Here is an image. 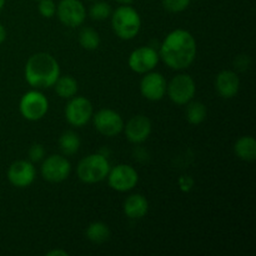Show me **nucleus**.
I'll use <instances>...</instances> for the list:
<instances>
[{
    "mask_svg": "<svg viewBox=\"0 0 256 256\" xmlns=\"http://www.w3.org/2000/svg\"><path fill=\"white\" fill-rule=\"evenodd\" d=\"M198 54V44L194 35L185 29L170 32L160 45L159 56L172 70L188 69Z\"/></svg>",
    "mask_w": 256,
    "mask_h": 256,
    "instance_id": "f257e3e1",
    "label": "nucleus"
},
{
    "mask_svg": "<svg viewBox=\"0 0 256 256\" xmlns=\"http://www.w3.org/2000/svg\"><path fill=\"white\" fill-rule=\"evenodd\" d=\"M60 74L59 62L49 52L32 54L25 64V82L32 89H49L54 86Z\"/></svg>",
    "mask_w": 256,
    "mask_h": 256,
    "instance_id": "f03ea898",
    "label": "nucleus"
},
{
    "mask_svg": "<svg viewBox=\"0 0 256 256\" xmlns=\"http://www.w3.org/2000/svg\"><path fill=\"white\" fill-rule=\"evenodd\" d=\"M112 28L114 34L122 40H132L142 29V16L132 5H120L112 10Z\"/></svg>",
    "mask_w": 256,
    "mask_h": 256,
    "instance_id": "7ed1b4c3",
    "label": "nucleus"
},
{
    "mask_svg": "<svg viewBox=\"0 0 256 256\" xmlns=\"http://www.w3.org/2000/svg\"><path fill=\"white\" fill-rule=\"evenodd\" d=\"M112 168L109 159L102 152H94L82 158L76 166V175L84 184H96L106 179Z\"/></svg>",
    "mask_w": 256,
    "mask_h": 256,
    "instance_id": "20e7f679",
    "label": "nucleus"
},
{
    "mask_svg": "<svg viewBox=\"0 0 256 256\" xmlns=\"http://www.w3.org/2000/svg\"><path fill=\"white\" fill-rule=\"evenodd\" d=\"M19 112L29 122L42 120L49 112V100L39 89L29 90L20 98Z\"/></svg>",
    "mask_w": 256,
    "mask_h": 256,
    "instance_id": "39448f33",
    "label": "nucleus"
},
{
    "mask_svg": "<svg viewBox=\"0 0 256 256\" xmlns=\"http://www.w3.org/2000/svg\"><path fill=\"white\" fill-rule=\"evenodd\" d=\"M196 94L195 80L188 74H179L166 85V95L175 105H186Z\"/></svg>",
    "mask_w": 256,
    "mask_h": 256,
    "instance_id": "423d86ee",
    "label": "nucleus"
},
{
    "mask_svg": "<svg viewBox=\"0 0 256 256\" xmlns=\"http://www.w3.org/2000/svg\"><path fill=\"white\" fill-rule=\"evenodd\" d=\"M108 184L112 190L119 192H126L134 189L139 182V174L132 165L118 164L110 168L106 176Z\"/></svg>",
    "mask_w": 256,
    "mask_h": 256,
    "instance_id": "0eeeda50",
    "label": "nucleus"
},
{
    "mask_svg": "<svg viewBox=\"0 0 256 256\" xmlns=\"http://www.w3.org/2000/svg\"><path fill=\"white\" fill-rule=\"evenodd\" d=\"M40 172L44 180L58 184L69 178L72 172V164L65 155L52 154L42 159Z\"/></svg>",
    "mask_w": 256,
    "mask_h": 256,
    "instance_id": "6e6552de",
    "label": "nucleus"
},
{
    "mask_svg": "<svg viewBox=\"0 0 256 256\" xmlns=\"http://www.w3.org/2000/svg\"><path fill=\"white\" fill-rule=\"evenodd\" d=\"M92 124L98 132L108 138L118 136L124 130V120L115 110L105 108L92 114Z\"/></svg>",
    "mask_w": 256,
    "mask_h": 256,
    "instance_id": "1a4fd4ad",
    "label": "nucleus"
},
{
    "mask_svg": "<svg viewBox=\"0 0 256 256\" xmlns=\"http://www.w3.org/2000/svg\"><path fill=\"white\" fill-rule=\"evenodd\" d=\"M94 109L85 96H72L65 106V119L72 126L82 128L92 120Z\"/></svg>",
    "mask_w": 256,
    "mask_h": 256,
    "instance_id": "9d476101",
    "label": "nucleus"
},
{
    "mask_svg": "<svg viewBox=\"0 0 256 256\" xmlns=\"http://www.w3.org/2000/svg\"><path fill=\"white\" fill-rule=\"evenodd\" d=\"M59 22L68 28L82 26L86 19V9L80 0H60L56 4V14Z\"/></svg>",
    "mask_w": 256,
    "mask_h": 256,
    "instance_id": "9b49d317",
    "label": "nucleus"
},
{
    "mask_svg": "<svg viewBox=\"0 0 256 256\" xmlns=\"http://www.w3.org/2000/svg\"><path fill=\"white\" fill-rule=\"evenodd\" d=\"M159 52L152 46H140L132 50L128 59V65L136 74H145L156 68L159 64Z\"/></svg>",
    "mask_w": 256,
    "mask_h": 256,
    "instance_id": "f8f14e48",
    "label": "nucleus"
},
{
    "mask_svg": "<svg viewBox=\"0 0 256 256\" xmlns=\"http://www.w3.org/2000/svg\"><path fill=\"white\" fill-rule=\"evenodd\" d=\"M6 176L12 186L19 189L30 186L36 178L34 162L30 160H16L8 168Z\"/></svg>",
    "mask_w": 256,
    "mask_h": 256,
    "instance_id": "ddd939ff",
    "label": "nucleus"
},
{
    "mask_svg": "<svg viewBox=\"0 0 256 256\" xmlns=\"http://www.w3.org/2000/svg\"><path fill=\"white\" fill-rule=\"evenodd\" d=\"M140 80V92L149 102H159L166 95V79L162 72L152 70L142 74Z\"/></svg>",
    "mask_w": 256,
    "mask_h": 256,
    "instance_id": "4468645a",
    "label": "nucleus"
},
{
    "mask_svg": "<svg viewBox=\"0 0 256 256\" xmlns=\"http://www.w3.org/2000/svg\"><path fill=\"white\" fill-rule=\"evenodd\" d=\"M125 136L132 144H142L149 139L152 132V122L145 115H135L124 124Z\"/></svg>",
    "mask_w": 256,
    "mask_h": 256,
    "instance_id": "2eb2a0df",
    "label": "nucleus"
},
{
    "mask_svg": "<svg viewBox=\"0 0 256 256\" xmlns=\"http://www.w3.org/2000/svg\"><path fill=\"white\" fill-rule=\"evenodd\" d=\"M215 89L224 99L236 96L240 90V79L232 70H222L215 78Z\"/></svg>",
    "mask_w": 256,
    "mask_h": 256,
    "instance_id": "dca6fc26",
    "label": "nucleus"
},
{
    "mask_svg": "<svg viewBox=\"0 0 256 256\" xmlns=\"http://www.w3.org/2000/svg\"><path fill=\"white\" fill-rule=\"evenodd\" d=\"M122 210L126 218L132 220L142 219L149 212V202L142 194H132L125 199Z\"/></svg>",
    "mask_w": 256,
    "mask_h": 256,
    "instance_id": "f3484780",
    "label": "nucleus"
},
{
    "mask_svg": "<svg viewBox=\"0 0 256 256\" xmlns=\"http://www.w3.org/2000/svg\"><path fill=\"white\" fill-rule=\"evenodd\" d=\"M234 152L242 162H254L256 159V140L250 135L239 138L234 144Z\"/></svg>",
    "mask_w": 256,
    "mask_h": 256,
    "instance_id": "a211bd4d",
    "label": "nucleus"
},
{
    "mask_svg": "<svg viewBox=\"0 0 256 256\" xmlns=\"http://www.w3.org/2000/svg\"><path fill=\"white\" fill-rule=\"evenodd\" d=\"M55 92L59 95L62 99H72L75 96L79 90V84H78L76 79L72 78V75H62L58 78V80L54 84Z\"/></svg>",
    "mask_w": 256,
    "mask_h": 256,
    "instance_id": "6ab92c4d",
    "label": "nucleus"
},
{
    "mask_svg": "<svg viewBox=\"0 0 256 256\" xmlns=\"http://www.w3.org/2000/svg\"><path fill=\"white\" fill-rule=\"evenodd\" d=\"M80 145H82V140H80L79 135L72 130H66L60 135L59 149L65 156H72V155L76 154L80 149Z\"/></svg>",
    "mask_w": 256,
    "mask_h": 256,
    "instance_id": "aec40b11",
    "label": "nucleus"
},
{
    "mask_svg": "<svg viewBox=\"0 0 256 256\" xmlns=\"http://www.w3.org/2000/svg\"><path fill=\"white\" fill-rule=\"evenodd\" d=\"M85 236L92 244H102L110 238V229L105 222H94L85 230Z\"/></svg>",
    "mask_w": 256,
    "mask_h": 256,
    "instance_id": "412c9836",
    "label": "nucleus"
},
{
    "mask_svg": "<svg viewBox=\"0 0 256 256\" xmlns=\"http://www.w3.org/2000/svg\"><path fill=\"white\" fill-rule=\"evenodd\" d=\"M208 115L206 105L202 102L192 99L186 104V112H185V116L186 120L192 125H200L202 122H205Z\"/></svg>",
    "mask_w": 256,
    "mask_h": 256,
    "instance_id": "4be33fe9",
    "label": "nucleus"
},
{
    "mask_svg": "<svg viewBox=\"0 0 256 256\" xmlns=\"http://www.w3.org/2000/svg\"><path fill=\"white\" fill-rule=\"evenodd\" d=\"M78 40H79V44L82 49L90 50V52L96 50L100 46V42H102L99 32L90 26L82 28V30L79 32Z\"/></svg>",
    "mask_w": 256,
    "mask_h": 256,
    "instance_id": "5701e85b",
    "label": "nucleus"
},
{
    "mask_svg": "<svg viewBox=\"0 0 256 256\" xmlns=\"http://www.w3.org/2000/svg\"><path fill=\"white\" fill-rule=\"evenodd\" d=\"M94 2H95L89 9V16L92 20H96V22H102V20L109 19L112 12V9L109 2H100V0H94Z\"/></svg>",
    "mask_w": 256,
    "mask_h": 256,
    "instance_id": "b1692460",
    "label": "nucleus"
},
{
    "mask_svg": "<svg viewBox=\"0 0 256 256\" xmlns=\"http://www.w3.org/2000/svg\"><path fill=\"white\" fill-rule=\"evenodd\" d=\"M192 0H162V6L166 12L176 14L182 12L189 8Z\"/></svg>",
    "mask_w": 256,
    "mask_h": 256,
    "instance_id": "393cba45",
    "label": "nucleus"
},
{
    "mask_svg": "<svg viewBox=\"0 0 256 256\" xmlns=\"http://www.w3.org/2000/svg\"><path fill=\"white\" fill-rule=\"evenodd\" d=\"M38 10L42 18L50 19L56 14V4H55L54 0H39Z\"/></svg>",
    "mask_w": 256,
    "mask_h": 256,
    "instance_id": "a878e982",
    "label": "nucleus"
},
{
    "mask_svg": "<svg viewBox=\"0 0 256 256\" xmlns=\"http://www.w3.org/2000/svg\"><path fill=\"white\" fill-rule=\"evenodd\" d=\"M45 158V149L42 144H32L29 149V160L32 162H42Z\"/></svg>",
    "mask_w": 256,
    "mask_h": 256,
    "instance_id": "bb28decb",
    "label": "nucleus"
},
{
    "mask_svg": "<svg viewBox=\"0 0 256 256\" xmlns=\"http://www.w3.org/2000/svg\"><path fill=\"white\" fill-rule=\"evenodd\" d=\"M179 185L182 192H189L194 186V180L190 176H182L179 179Z\"/></svg>",
    "mask_w": 256,
    "mask_h": 256,
    "instance_id": "cd10ccee",
    "label": "nucleus"
},
{
    "mask_svg": "<svg viewBox=\"0 0 256 256\" xmlns=\"http://www.w3.org/2000/svg\"><path fill=\"white\" fill-rule=\"evenodd\" d=\"M48 256H68L69 252L66 250H62V249H54V250H50V252H46Z\"/></svg>",
    "mask_w": 256,
    "mask_h": 256,
    "instance_id": "c85d7f7f",
    "label": "nucleus"
},
{
    "mask_svg": "<svg viewBox=\"0 0 256 256\" xmlns=\"http://www.w3.org/2000/svg\"><path fill=\"white\" fill-rule=\"evenodd\" d=\"M5 39H6V30L2 26V24H0V45L5 42Z\"/></svg>",
    "mask_w": 256,
    "mask_h": 256,
    "instance_id": "c756f323",
    "label": "nucleus"
},
{
    "mask_svg": "<svg viewBox=\"0 0 256 256\" xmlns=\"http://www.w3.org/2000/svg\"><path fill=\"white\" fill-rule=\"evenodd\" d=\"M115 2L120 5H130L132 2H134V0H115Z\"/></svg>",
    "mask_w": 256,
    "mask_h": 256,
    "instance_id": "7c9ffc66",
    "label": "nucleus"
},
{
    "mask_svg": "<svg viewBox=\"0 0 256 256\" xmlns=\"http://www.w3.org/2000/svg\"><path fill=\"white\" fill-rule=\"evenodd\" d=\"M5 6V0H0V12H2V10L4 9Z\"/></svg>",
    "mask_w": 256,
    "mask_h": 256,
    "instance_id": "2f4dec72",
    "label": "nucleus"
},
{
    "mask_svg": "<svg viewBox=\"0 0 256 256\" xmlns=\"http://www.w3.org/2000/svg\"><path fill=\"white\" fill-rule=\"evenodd\" d=\"M89 2H94V0H89Z\"/></svg>",
    "mask_w": 256,
    "mask_h": 256,
    "instance_id": "473e14b6",
    "label": "nucleus"
},
{
    "mask_svg": "<svg viewBox=\"0 0 256 256\" xmlns=\"http://www.w3.org/2000/svg\"><path fill=\"white\" fill-rule=\"evenodd\" d=\"M36 2H39V0H36Z\"/></svg>",
    "mask_w": 256,
    "mask_h": 256,
    "instance_id": "72a5a7b5",
    "label": "nucleus"
}]
</instances>
